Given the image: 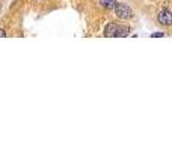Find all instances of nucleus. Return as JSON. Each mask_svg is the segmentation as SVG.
<instances>
[{
    "instance_id": "nucleus-1",
    "label": "nucleus",
    "mask_w": 172,
    "mask_h": 151,
    "mask_svg": "<svg viewBox=\"0 0 172 151\" xmlns=\"http://www.w3.org/2000/svg\"><path fill=\"white\" fill-rule=\"evenodd\" d=\"M115 14H116V17L118 18H121V20H130V18H133V9L130 8V6H127V5H124V3H116V6H115Z\"/></svg>"
},
{
    "instance_id": "nucleus-2",
    "label": "nucleus",
    "mask_w": 172,
    "mask_h": 151,
    "mask_svg": "<svg viewBox=\"0 0 172 151\" xmlns=\"http://www.w3.org/2000/svg\"><path fill=\"white\" fill-rule=\"evenodd\" d=\"M157 20L161 26H172V12L167 9H161L157 15Z\"/></svg>"
},
{
    "instance_id": "nucleus-3",
    "label": "nucleus",
    "mask_w": 172,
    "mask_h": 151,
    "mask_svg": "<svg viewBox=\"0 0 172 151\" xmlns=\"http://www.w3.org/2000/svg\"><path fill=\"white\" fill-rule=\"evenodd\" d=\"M118 26H119V24H116V23H109V24L106 26V29H104V35H106V36H110V38L116 36Z\"/></svg>"
},
{
    "instance_id": "nucleus-4",
    "label": "nucleus",
    "mask_w": 172,
    "mask_h": 151,
    "mask_svg": "<svg viewBox=\"0 0 172 151\" xmlns=\"http://www.w3.org/2000/svg\"><path fill=\"white\" fill-rule=\"evenodd\" d=\"M128 33H130V27H127V26H121V24H119L115 38H124V36H128Z\"/></svg>"
},
{
    "instance_id": "nucleus-5",
    "label": "nucleus",
    "mask_w": 172,
    "mask_h": 151,
    "mask_svg": "<svg viewBox=\"0 0 172 151\" xmlns=\"http://www.w3.org/2000/svg\"><path fill=\"white\" fill-rule=\"evenodd\" d=\"M100 5L106 9H115L116 6V0H100Z\"/></svg>"
},
{
    "instance_id": "nucleus-6",
    "label": "nucleus",
    "mask_w": 172,
    "mask_h": 151,
    "mask_svg": "<svg viewBox=\"0 0 172 151\" xmlns=\"http://www.w3.org/2000/svg\"><path fill=\"white\" fill-rule=\"evenodd\" d=\"M151 36H152V38H161V36H164V33H161V32H155V33H152Z\"/></svg>"
},
{
    "instance_id": "nucleus-7",
    "label": "nucleus",
    "mask_w": 172,
    "mask_h": 151,
    "mask_svg": "<svg viewBox=\"0 0 172 151\" xmlns=\"http://www.w3.org/2000/svg\"><path fill=\"white\" fill-rule=\"evenodd\" d=\"M3 36H6V32L3 29H0V38H3Z\"/></svg>"
}]
</instances>
